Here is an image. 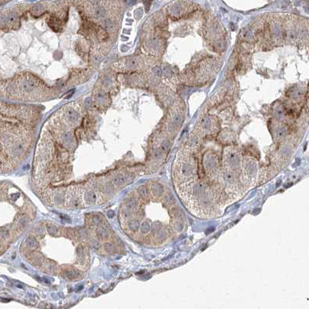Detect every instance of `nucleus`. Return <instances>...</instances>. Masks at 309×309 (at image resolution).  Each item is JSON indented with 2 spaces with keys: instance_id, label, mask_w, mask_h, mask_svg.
Instances as JSON below:
<instances>
[{
  "instance_id": "a211bd4d",
  "label": "nucleus",
  "mask_w": 309,
  "mask_h": 309,
  "mask_svg": "<svg viewBox=\"0 0 309 309\" xmlns=\"http://www.w3.org/2000/svg\"><path fill=\"white\" fill-rule=\"evenodd\" d=\"M150 229V225L148 222H143V224H142V227H141V231L142 232H143V233H147L148 231H149Z\"/></svg>"
},
{
  "instance_id": "ddd939ff",
  "label": "nucleus",
  "mask_w": 309,
  "mask_h": 309,
  "mask_svg": "<svg viewBox=\"0 0 309 309\" xmlns=\"http://www.w3.org/2000/svg\"><path fill=\"white\" fill-rule=\"evenodd\" d=\"M138 191H139V193L140 194V195H141L142 197L144 198H147L148 197V195H149L148 190H147V188L145 186H141V187H139V188H138Z\"/></svg>"
},
{
  "instance_id": "6e6552de",
  "label": "nucleus",
  "mask_w": 309,
  "mask_h": 309,
  "mask_svg": "<svg viewBox=\"0 0 309 309\" xmlns=\"http://www.w3.org/2000/svg\"><path fill=\"white\" fill-rule=\"evenodd\" d=\"M126 181V177L124 174H119L118 176H116L115 179L113 180V184L116 186H120L121 184L124 183V181Z\"/></svg>"
},
{
  "instance_id": "4be33fe9",
  "label": "nucleus",
  "mask_w": 309,
  "mask_h": 309,
  "mask_svg": "<svg viewBox=\"0 0 309 309\" xmlns=\"http://www.w3.org/2000/svg\"><path fill=\"white\" fill-rule=\"evenodd\" d=\"M108 215L110 218H112V217H113V215H114V212H113V211H109L108 212Z\"/></svg>"
},
{
  "instance_id": "f257e3e1",
  "label": "nucleus",
  "mask_w": 309,
  "mask_h": 309,
  "mask_svg": "<svg viewBox=\"0 0 309 309\" xmlns=\"http://www.w3.org/2000/svg\"><path fill=\"white\" fill-rule=\"evenodd\" d=\"M174 176L176 181L182 184L191 181L197 172V164L190 154L180 155L174 164Z\"/></svg>"
},
{
  "instance_id": "dca6fc26",
  "label": "nucleus",
  "mask_w": 309,
  "mask_h": 309,
  "mask_svg": "<svg viewBox=\"0 0 309 309\" xmlns=\"http://www.w3.org/2000/svg\"><path fill=\"white\" fill-rule=\"evenodd\" d=\"M129 227H130V229L132 230H136L139 229V223L138 221L136 220H133V221H132V222H130V224H129Z\"/></svg>"
},
{
  "instance_id": "423d86ee",
  "label": "nucleus",
  "mask_w": 309,
  "mask_h": 309,
  "mask_svg": "<svg viewBox=\"0 0 309 309\" xmlns=\"http://www.w3.org/2000/svg\"><path fill=\"white\" fill-rule=\"evenodd\" d=\"M96 234L98 237L101 240H105L108 236V232L105 229L99 228L96 230Z\"/></svg>"
},
{
  "instance_id": "aec40b11",
  "label": "nucleus",
  "mask_w": 309,
  "mask_h": 309,
  "mask_svg": "<svg viewBox=\"0 0 309 309\" xmlns=\"http://www.w3.org/2000/svg\"><path fill=\"white\" fill-rule=\"evenodd\" d=\"M105 249H106V251L109 253H112V249H113V246H112V244H110V243L105 244Z\"/></svg>"
},
{
  "instance_id": "9b49d317",
  "label": "nucleus",
  "mask_w": 309,
  "mask_h": 309,
  "mask_svg": "<svg viewBox=\"0 0 309 309\" xmlns=\"http://www.w3.org/2000/svg\"><path fill=\"white\" fill-rule=\"evenodd\" d=\"M126 206L127 209H130V210H133V209H135L136 208V206H137V202H136V201L135 199H130V200H128V201L126 202Z\"/></svg>"
},
{
  "instance_id": "412c9836",
  "label": "nucleus",
  "mask_w": 309,
  "mask_h": 309,
  "mask_svg": "<svg viewBox=\"0 0 309 309\" xmlns=\"http://www.w3.org/2000/svg\"><path fill=\"white\" fill-rule=\"evenodd\" d=\"M27 224V222H26V218H22L21 221L19 222V227L20 228H23L25 225Z\"/></svg>"
},
{
  "instance_id": "2eb2a0df",
  "label": "nucleus",
  "mask_w": 309,
  "mask_h": 309,
  "mask_svg": "<svg viewBox=\"0 0 309 309\" xmlns=\"http://www.w3.org/2000/svg\"><path fill=\"white\" fill-rule=\"evenodd\" d=\"M104 27L105 29H109V30H112L114 29V23L111 21L110 19H105L104 20Z\"/></svg>"
},
{
  "instance_id": "6ab92c4d",
  "label": "nucleus",
  "mask_w": 309,
  "mask_h": 309,
  "mask_svg": "<svg viewBox=\"0 0 309 309\" xmlns=\"http://www.w3.org/2000/svg\"><path fill=\"white\" fill-rule=\"evenodd\" d=\"M92 221L93 223L97 225V226H101V225L103 224V220H102V218H99V217L95 216L92 218Z\"/></svg>"
},
{
  "instance_id": "20e7f679",
  "label": "nucleus",
  "mask_w": 309,
  "mask_h": 309,
  "mask_svg": "<svg viewBox=\"0 0 309 309\" xmlns=\"http://www.w3.org/2000/svg\"><path fill=\"white\" fill-rule=\"evenodd\" d=\"M204 167L207 174H213L218 167V159L214 155H209L204 160Z\"/></svg>"
},
{
  "instance_id": "9d476101",
  "label": "nucleus",
  "mask_w": 309,
  "mask_h": 309,
  "mask_svg": "<svg viewBox=\"0 0 309 309\" xmlns=\"http://www.w3.org/2000/svg\"><path fill=\"white\" fill-rule=\"evenodd\" d=\"M68 119H69L70 121L75 122L77 120V119H78V115H77V113L75 112V111L71 110L68 112Z\"/></svg>"
},
{
  "instance_id": "0eeeda50",
  "label": "nucleus",
  "mask_w": 309,
  "mask_h": 309,
  "mask_svg": "<svg viewBox=\"0 0 309 309\" xmlns=\"http://www.w3.org/2000/svg\"><path fill=\"white\" fill-rule=\"evenodd\" d=\"M26 243H27V245L28 246L29 248H31V249H37L39 246L38 242L35 240L34 238L31 237V236L30 237L27 238Z\"/></svg>"
},
{
  "instance_id": "f03ea898",
  "label": "nucleus",
  "mask_w": 309,
  "mask_h": 309,
  "mask_svg": "<svg viewBox=\"0 0 309 309\" xmlns=\"http://www.w3.org/2000/svg\"><path fill=\"white\" fill-rule=\"evenodd\" d=\"M224 166L226 168V171L231 173L233 175L238 174L240 167H242V161L240 156L236 150H226L223 159Z\"/></svg>"
},
{
  "instance_id": "f8f14e48",
  "label": "nucleus",
  "mask_w": 309,
  "mask_h": 309,
  "mask_svg": "<svg viewBox=\"0 0 309 309\" xmlns=\"http://www.w3.org/2000/svg\"><path fill=\"white\" fill-rule=\"evenodd\" d=\"M46 229H47V232L51 236H54L56 235L57 232H58V229L55 226L52 224H47L46 225Z\"/></svg>"
},
{
  "instance_id": "7ed1b4c3",
  "label": "nucleus",
  "mask_w": 309,
  "mask_h": 309,
  "mask_svg": "<svg viewBox=\"0 0 309 309\" xmlns=\"http://www.w3.org/2000/svg\"><path fill=\"white\" fill-rule=\"evenodd\" d=\"M257 167L253 161H245L243 165V174L244 175L245 181L247 182H252L255 179L257 175Z\"/></svg>"
},
{
  "instance_id": "4468645a",
  "label": "nucleus",
  "mask_w": 309,
  "mask_h": 309,
  "mask_svg": "<svg viewBox=\"0 0 309 309\" xmlns=\"http://www.w3.org/2000/svg\"><path fill=\"white\" fill-rule=\"evenodd\" d=\"M95 14L97 17H99V18L104 17L105 15V10L103 9V8L98 7L96 10H95Z\"/></svg>"
},
{
  "instance_id": "f3484780",
  "label": "nucleus",
  "mask_w": 309,
  "mask_h": 309,
  "mask_svg": "<svg viewBox=\"0 0 309 309\" xmlns=\"http://www.w3.org/2000/svg\"><path fill=\"white\" fill-rule=\"evenodd\" d=\"M33 88H34V84L30 82V81H27L24 84V89H25L26 91H32Z\"/></svg>"
},
{
  "instance_id": "39448f33",
  "label": "nucleus",
  "mask_w": 309,
  "mask_h": 309,
  "mask_svg": "<svg viewBox=\"0 0 309 309\" xmlns=\"http://www.w3.org/2000/svg\"><path fill=\"white\" fill-rule=\"evenodd\" d=\"M85 200L87 204L91 205L93 203H95L96 200V195L92 191H88L85 195Z\"/></svg>"
},
{
  "instance_id": "1a4fd4ad",
  "label": "nucleus",
  "mask_w": 309,
  "mask_h": 309,
  "mask_svg": "<svg viewBox=\"0 0 309 309\" xmlns=\"http://www.w3.org/2000/svg\"><path fill=\"white\" fill-rule=\"evenodd\" d=\"M63 143L65 147H70L72 144V135L69 133H67L63 136Z\"/></svg>"
}]
</instances>
